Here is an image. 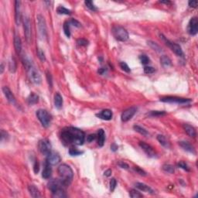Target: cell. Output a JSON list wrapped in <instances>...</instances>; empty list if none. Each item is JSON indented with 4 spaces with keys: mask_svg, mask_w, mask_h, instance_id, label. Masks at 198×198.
<instances>
[{
    "mask_svg": "<svg viewBox=\"0 0 198 198\" xmlns=\"http://www.w3.org/2000/svg\"><path fill=\"white\" fill-rule=\"evenodd\" d=\"M112 33L115 39L118 41L125 42L128 39V33L127 30L120 26H115L112 29Z\"/></svg>",
    "mask_w": 198,
    "mask_h": 198,
    "instance_id": "obj_4",
    "label": "cell"
},
{
    "mask_svg": "<svg viewBox=\"0 0 198 198\" xmlns=\"http://www.w3.org/2000/svg\"><path fill=\"white\" fill-rule=\"evenodd\" d=\"M160 101L167 103H177V104H187L192 102V100L190 98H183L177 97H164V98H161Z\"/></svg>",
    "mask_w": 198,
    "mask_h": 198,
    "instance_id": "obj_10",
    "label": "cell"
},
{
    "mask_svg": "<svg viewBox=\"0 0 198 198\" xmlns=\"http://www.w3.org/2000/svg\"><path fill=\"white\" fill-rule=\"evenodd\" d=\"M116 185H117V181L115 180V178H112L111 181H110V190L111 191H114L116 187Z\"/></svg>",
    "mask_w": 198,
    "mask_h": 198,
    "instance_id": "obj_44",
    "label": "cell"
},
{
    "mask_svg": "<svg viewBox=\"0 0 198 198\" xmlns=\"http://www.w3.org/2000/svg\"><path fill=\"white\" fill-rule=\"evenodd\" d=\"M197 1H190L189 2V6L193 7V8H196L197 6Z\"/></svg>",
    "mask_w": 198,
    "mask_h": 198,
    "instance_id": "obj_54",
    "label": "cell"
},
{
    "mask_svg": "<svg viewBox=\"0 0 198 198\" xmlns=\"http://www.w3.org/2000/svg\"><path fill=\"white\" fill-rule=\"evenodd\" d=\"M179 145H180L185 151L188 152V153H190L192 154L195 153L194 147H193L190 142H187V141H180V142H179Z\"/></svg>",
    "mask_w": 198,
    "mask_h": 198,
    "instance_id": "obj_18",
    "label": "cell"
},
{
    "mask_svg": "<svg viewBox=\"0 0 198 198\" xmlns=\"http://www.w3.org/2000/svg\"><path fill=\"white\" fill-rule=\"evenodd\" d=\"M3 91L4 93V95L5 96L7 101L11 104H15L16 103V98L14 96V94H13V92L11 91V90L8 87H3Z\"/></svg>",
    "mask_w": 198,
    "mask_h": 198,
    "instance_id": "obj_15",
    "label": "cell"
},
{
    "mask_svg": "<svg viewBox=\"0 0 198 198\" xmlns=\"http://www.w3.org/2000/svg\"><path fill=\"white\" fill-rule=\"evenodd\" d=\"M37 116L38 118V119L39 120V122H41L42 125L47 128L49 127L51 122V115H50V113L47 112V110L44 109H39L37 111Z\"/></svg>",
    "mask_w": 198,
    "mask_h": 198,
    "instance_id": "obj_5",
    "label": "cell"
},
{
    "mask_svg": "<svg viewBox=\"0 0 198 198\" xmlns=\"http://www.w3.org/2000/svg\"><path fill=\"white\" fill-rule=\"evenodd\" d=\"M163 169L164 170L165 172L169 173H174V167L170 164H164L163 166Z\"/></svg>",
    "mask_w": 198,
    "mask_h": 198,
    "instance_id": "obj_36",
    "label": "cell"
},
{
    "mask_svg": "<svg viewBox=\"0 0 198 198\" xmlns=\"http://www.w3.org/2000/svg\"><path fill=\"white\" fill-rule=\"evenodd\" d=\"M51 174H52V169L50 167V165L46 163L44 168H43V172H42V177L47 180L51 177Z\"/></svg>",
    "mask_w": 198,
    "mask_h": 198,
    "instance_id": "obj_22",
    "label": "cell"
},
{
    "mask_svg": "<svg viewBox=\"0 0 198 198\" xmlns=\"http://www.w3.org/2000/svg\"><path fill=\"white\" fill-rule=\"evenodd\" d=\"M133 128H134V130L136 131V132H138L139 134H141V135H142V136H148V132H147V130H146V129H145L144 128H142V126H140V125H135L134 126H133Z\"/></svg>",
    "mask_w": 198,
    "mask_h": 198,
    "instance_id": "obj_30",
    "label": "cell"
},
{
    "mask_svg": "<svg viewBox=\"0 0 198 198\" xmlns=\"http://www.w3.org/2000/svg\"><path fill=\"white\" fill-rule=\"evenodd\" d=\"M144 72L146 74H150L155 72V68H153V67H149V66H146L144 68Z\"/></svg>",
    "mask_w": 198,
    "mask_h": 198,
    "instance_id": "obj_45",
    "label": "cell"
},
{
    "mask_svg": "<svg viewBox=\"0 0 198 198\" xmlns=\"http://www.w3.org/2000/svg\"><path fill=\"white\" fill-rule=\"evenodd\" d=\"M3 71H4V64H3V63H2V64H1V70H0V73L3 74Z\"/></svg>",
    "mask_w": 198,
    "mask_h": 198,
    "instance_id": "obj_57",
    "label": "cell"
},
{
    "mask_svg": "<svg viewBox=\"0 0 198 198\" xmlns=\"http://www.w3.org/2000/svg\"><path fill=\"white\" fill-rule=\"evenodd\" d=\"M104 70H104V69H100V70H98V73L102 74L104 73Z\"/></svg>",
    "mask_w": 198,
    "mask_h": 198,
    "instance_id": "obj_59",
    "label": "cell"
},
{
    "mask_svg": "<svg viewBox=\"0 0 198 198\" xmlns=\"http://www.w3.org/2000/svg\"><path fill=\"white\" fill-rule=\"evenodd\" d=\"M136 108L135 107H131L127 108V109L125 110V111L122 112V116H121L122 121L124 122H126L129 121V120L134 116V115L136 114Z\"/></svg>",
    "mask_w": 198,
    "mask_h": 198,
    "instance_id": "obj_13",
    "label": "cell"
},
{
    "mask_svg": "<svg viewBox=\"0 0 198 198\" xmlns=\"http://www.w3.org/2000/svg\"><path fill=\"white\" fill-rule=\"evenodd\" d=\"M77 43H78V46H81V47H85V46L88 44V42L85 39H78Z\"/></svg>",
    "mask_w": 198,
    "mask_h": 198,
    "instance_id": "obj_46",
    "label": "cell"
},
{
    "mask_svg": "<svg viewBox=\"0 0 198 198\" xmlns=\"http://www.w3.org/2000/svg\"><path fill=\"white\" fill-rule=\"evenodd\" d=\"M47 82L49 84V86L50 88H52L53 85V81H52V75L50 73L49 71H47Z\"/></svg>",
    "mask_w": 198,
    "mask_h": 198,
    "instance_id": "obj_47",
    "label": "cell"
},
{
    "mask_svg": "<svg viewBox=\"0 0 198 198\" xmlns=\"http://www.w3.org/2000/svg\"><path fill=\"white\" fill-rule=\"evenodd\" d=\"M84 4L86 5L87 8L91 9V11H97V7L94 5L93 2H91V1H85V2H84Z\"/></svg>",
    "mask_w": 198,
    "mask_h": 198,
    "instance_id": "obj_39",
    "label": "cell"
},
{
    "mask_svg": "<svg viewBox=\"0 0 198 198\" xmlns=\"http://www.w3.org/2000/svg\"><path fill=\"white\" fill-rule=\"evenodd\" d=\"M20 2L16 1L15 2V21L16 25H19L21 23V10H20Z\"/></svg>",
    "mask_w": 198,
    "mask_h": 198,
    "instance_id": "obj_17",
    "label": "cell"
},
{
    "mask_svg": "<svg viewBox=\"0 0 198 198\" xmlns=\"http://www.w3.org/2000/svg\"><path fill=\"white\" fill-rule=\"evenodd\" d=\"M97 138H98V145L100 147H102L104 146V141H105V133L102 128H100L98 132Z\"/></svg>",
    "mask_w": 198,
    "mask_h": 198,
    "instance_id": "obj_21",
    "label": "cell"
},
{
    "mask_svg": "<svg viewBox=\"0 0 198 198\" xmlns=\"http://www.w3.org/2000/svg\"><path fill=\"white\" fill-rule=\"evenodd\" d=\"M177 166L178 167H180V168H181V169H184V170H186V171H190V168H189L188 165L185 162L180 161V163H178Z\"/></svg>",
    "mask_w": 198,
    "mask_h": 198,
    "instance_id": "obj_42",
    "label": "cell"
},
{
    "mask_svg": "<svg viewBox=\"0 0 198 198\" xmlns=\"http://www.w3.org/2000/svg\"><path fill=\"white\" fill-rule=\"evenodd\" d=\"M96 138H97L96 134H91V135H89V136L87 137V141L89 142H93L94 140H95Z\"/></svg>",
    "mask_w": 198,
    "mask_h": 198,
    "instance_id": "obj_51",
    "label": "cell"
},
{
    "mask_svg": "<svg viewBox=\"0 0 198 198\" xmlns=\"http://www.w3.org/2000/svg\"><path fill=\"white\" fill-rule=\"evenodd\" d=\"M37 56H38V58H39V59L41 60L42 62H44L45 60H46V56H45L44 52L40 48L37 49Z\"/></svg>",
    "mask_w": 198,
    "mask_h": 198,
    "instance_id": "obj_38",
    "label": "cell"
},
{
    "mask_svg": "<svg viewBox=\"0 0 198 198\" xmlns=\"http://www.w3.org/2000/svg\"><path fill=\"white\" fill-rule=\"evenodd\" d=\"M37 26H38V29H39V36L42 39H47V24H46V20L43 16L42 15H37Z\"/></svg>",
    "mask_w": 198,
    "mask_h": 198,
    "instance_id": "obj_6",
    "label": "cell"
},
{
    "mask_svg": "<svg viewBox=\"0 0 198 198\" xmlns=\"http://www.w3.org/2000/svg\"><path fill=\"white\" fill-rule=\"evenodd\" d=\"M9 138V135L8 133L5 132L4 130H1V141L3 142V141L6 140L7 138Z\"/></svg>",
    "mask_w": 198,
    "mask_h": 198,
    "instance_id": "obj_48",
    "label": "cell"
},
{
    "mask_svg": "<svg viewBox=\"0 0 198 198\" xmlns=\"http://www.w3.org/2000/svg\"><path fill=\"white\" fill-rule=\"evenodd\" d=\"M111 149H112V150L113 152L117 151V150H118V146L115 143H113L112 145V146H111Z\"/></svg>",
    "mask_w": 198,
    "mask_h": 198,
    "instance_id": "obj_55",
    "label": "cell"
},
{
    "mask_svg": "<svg viewBox=\"0 0 198 198\" xmlns=\"http://www.w3.org/2000/svg\"><path fill=\"white\" fill-rule=\"evenodd\" d=\"M134 170H135L136 173H139L140 175H142V176H146V173L144 171L143 169H140L138 167H134Z\"/></svg>",
    "mask_w": 198,
    "mask_h": 198,
    "instance_id": "obj_49",
    "label": "cell"
},
{
    "mask_svg": "<svg viewBox=\"0 0 198 198\" xmlns=\"http://www.w3.org/2000/svg\"><path fill=\"white\" fill-rule=\"evenodd\" d=\"M63 28H64V33L68 37H70V23L69 21H65L64 23V26H63Z\"/></svg>",
    "mask_w": 198,
    "mask_h": 198,
    "instance_id": "obj_34",
    "label": "cell"
},
{
    "mask_svg": "<svg viewBox=\"0 0 198 198\" xmlns=\"http://www.w3.org/2000/svg\"><path fill=\"white\" fill-rule=\"evenodd\" d=\"M136 187L137 189L142 190V191H144V192H146V193H152V194L154 193L153 190L149 186L146 185V184H145L143 183H136Z\"/></svg>",
    "mask_w": 198,
    "mask_h": 198,
    "instance_id": "obj_20",
    "label": "cell"
},
{
    "mask_svg": "<svg viewBox=\"0 0 198 198\" xmlns=\"http://www.w3.org/2000/svg\"><path fill=\"white\" fill-rule=\"evenodd\" d=\"M183 128L184 131L186 132V133L187 134L188 136H190V137L194 138L197 136V132H196L195 128H193L192 125H188V124H183Z\"/></svg>",
    "mask_w": 198,
    "mask_h": 198,
    "instance_id": "obj_19",
    "label": "cell"
},
{
    "mask_svg": "<svg viewBox=\"0 0 198 198\" xmlns=\"http://www.w3.org/2000/svg\"><path fill=\"white\" fill-rule=\"evenodd\" d=\"M57 12H58V14H64V15H70L71 13V11L65 7H64L62 5L58 6V9H57Z\"/></svg>",
    "mask_w": 198,
    "mask_h": 198,
    "instance_id": "obj_33",
    "label": "cell"
},
{
    "mask_svg": "<svg viewBox=\"0 0 198 198\" xmlns=\"http://www.w3.org/2000/svg\"><path fill=\"white\" fill-rule=\"evenodd\" d=\"M139 60H140V62L142 64H144V65H146V64H148V63H149V61H150V60H149V58L146 56V55H141L140 57H139Z\"/></svg>",
    "mask_w": 198,
    "mask_h": 198,
    "instance_id": "obj_40",
    "label": "cell"
},
{
    "mask_svg": "<svg viewBox=\"0 0 198 198\" xmlns=\"http://www.w3.org/2000/svg\"><path fill=\"white\" fill-rule=\"evenodd\" d=\"M166 115V112H163V111H153L151 112V113L149 114V115L151 116H155V117H157V116H162V115Z\"/></svg>",
    "mask_w": 198,
    "mask_h": 198,
    "instance_id": "obj_43",
    "label": "cell"
},
{
    "mask_svg": "<svg viewBox=\"0 0 198 198\" xmlns=\"http://www.w3.org/2000/svg\"><path fill=\"white\" fill-rule=\"evenodd\" d=\"M14 47L16 50V52L19 54L22 51V42H21L20 37L18 35L14 36Z\"/></svg>",
    "mask_w": 198,
    "mask_h": 198,
    "instance_id": "obj_23",
    "label": "cell"
},
{
    "mask_svg": "<svg viewBox=\"0 0 198 198\" xmlns=\"http://www.w3.org/2000/svg\"><path fill=\"white\" fill-rule=\"evenodd\" d=\"M23 29L24 35L26 42L29 43L31 41V22L28 16H25L23 18Z\"/></svg>",
    "mask_w": 198,
    "mask_h": 198,
    "instance_id": "obj_9",
    "label": "cell"
},
{
    "mask_svg": "<svg viewBox=\"0 0 198 198\" xmlns=\"http://www.w3.org/2000/svg\"><path fill=\"white\" fill-rule=\"evenodd\" d=\"M39 101V96L37 94H34V93H32L29 95V97L27 98V102L28 104H30V105H33V104H37V102Z\"/></svg>",
    "mask_w": 198,
    "mask_h": 198,
    "instance_id": "obj_28",
    "label": "cell"
},
{
    "mask_svg": "<svg viewBox=\"0 0 198 198\" xmlns=\"http://www.w3.org/2000/svg\"><path fill=\"white\" fill-rule=\"evenodd\" d=\"M39 170V163H38V161H36L33 165V171L35 173H38Z\"/></svg>",
    "mask_w": 198,
    "mask_h": 198,
    "instance_id": "obj_52",
    "label": "cell"
},
{
    "mask_svg": "<svg viewBox=\"0 0 198 198\" xmlns=\"http://www.w3.org/2000/svg\"><path fill=\"white\" fill-rule=\"evenodd\" d=\"M159 36H160V38L166 43V44H167L170 49L172 50L173 52H174L175 54L177 55V56H179V57H183V50L182 49H181L180 45H178L177 43H175L173 42L170 41L169 39H167L163 34H160Z\"/></svg>",
    "mask_w": 198,
    "mask_h": 198,
    "instance_id": "obj_7",
    "label": "cell"
},
{
    "mask_svg": "<svg viewBox=\"0 0 198 198\" xmlns=\"http://www.w3.org/2000/svg\"><path fill=\"white\" fill-rule=\"evenodd\" d=\"M58 173L63 185L64 187L70 185L74 178V172L71 167L68 164H61L58 168Z\"/></svg>",
    "mask_w": 198,
    "mask_h": 198,
    "instance_id": "obj_2",
    "label": "cell"
},
{
    "mask_svg": "<svg viewBox=\"0 0 198 198\" xmlns=\"http://www.w3.org/2000/svg\"><path fill=\"white\" fill-rule=\"evenodd\" d=\"M52 196L56 198L67 197V194H66L65 190H64V187H60L59 189H58L54 193H52Z\"/></svg>",
    "mask_w": 198,
    "mask_h": 198,
    "instance_id": "obj_27",
    "label": "cell"
},
{
    "mask_svg": "<svg viewBox=\"0 0 198 198\" xmlns=\"http://www.w3.org/2000/svg\"><path fill=\"white\" fill-rule=\"evenodd\" d=\"M111 175H112V170L111 169H107L104 172V176H106V177H110Z\"/></svg>",
    "mask_w": 198,
    "mask_h": 198,
    "instance_id": "obj_56",
    "label": "cell"
},
{
    "mask_svg": "<svg viewBox=\"0 0 198 198\" xmlns=\"http://www.w3.org/2000/svg\"><path fill=\"white\" fill-rule=\"evenodd\" d=\"M160 3H165V4H170V3H170V2H169V1H167H167H161Z\"/></svg>",
    "mask_w": 198,
    "mask_h": 198,
    "instance_id": "obj_58",
    "label": "cell"
},
{
    "mask_svg": "<svg viewBox=\"0 0 198 198\" xmlns=\"http://www.w3.org/2000/svg\"><path fill=\"white\" fill-rule=\"evenodd\" d=\"M28 190H29V192L30 193L31 197L34 198H39L41 197L40 195V193H39V190L37 189V187L35 185H33V184H30L28 187Z\"/></svg>",
    "mask_w": 198,
    "mask_h": 198,
    "instance_id": "obj_24",
    "label": "cell"
},
{
    "mask_svg": "<svg viewBox=\"0 0 198 198\" xmlns=\"http://www.w3.org/2000/svg\"><path fill=\"white\" fill-rule=\"evenodd\" d=\"M198 32V20L197 17L190 19L188 24V33L191 36H195Z\"/></svg>",
    "mask_w": 198,
    "mask_h": 198,
    "instance_id": "obj_11",
    "label": "cell"
},
{
    "mask_svg": "<svg viewBox=\"0 0 198 198\" xmlns=\"http://www.w3.org/2000/svg\"><path fill=\"white\" fill-rule=\"evenodd\" d=\"M83 153L84 152L79 151V150H78V149L75 148H70V149H69V154H70V156H72V157L80 156V155H81V154Z\"/></svg>",
    "mask_w": 198,
    "mask_h": 198,
    "instance_id": "obj_37",
    "label": "cell"
},
{
    "mask_svg": "<svg viewBox=\"0 0 198 198\" xmlns=\"http://www.w3.org/2000/svg\"><path fill=\"white\" fill-rule=\"evenodd\" d=\"M97 117H98L99 118L103 120H106V121H108V120H111L112 118V116H113V114H112V112L109 109H104L102 110V112L97 114Z\"/></svg>",
    "mask_w": 198,
    "mask_h": 198,
    "instance_id": "obj_16",
    "label": "cell"
},
{
    "mask_svg": "<svg viewBox=\"0 0 198 198\" xmlns=\"http://www.w3.org/2000/svg\"><path fill=\"white\" fill-rule=\"evenodd\" d=\"M157 140L159 141V143L161 144L162 146L165 147V148H170V143H169V140L163 135H158L157 136Z\"/></svg>",
    "mask_w": 198,
    "mask_h": 198,
    "instance_id": "obj_25",
    "label": "cell"
},
{
    "mask_svg": "<svg viewBox=\"0 0 198 198\" xmlns=\"http://www.w3.org/2000/svg\"><path fill=\"white\" fill-rule=\"evenodd\" d=\"M129 196L132 198H139L143 197V195L140 192H138V190H131L129 192Z\"/></svg>",
    "mask_w": 198,
    "mask_h": 198,
    "instance_id": "obj_35",
    "label": "cell"
},
{
    "mask_svg": "<svg viewBox=\"0 0 198 198\" xmlns=\"http://www.w3.org/2000/svg\"><path fill=\"white\" fill-rule=\"evenodd\" d=\"M120 68H122V70L127 72V73H129L131 72V69L130 68L128 67V65L125 62H121L120 63Z\"/></svg>",
    "mask_w": 198,
    "mask_h": 198,
    "instance_id": "obj_41",
    "label": "cell"
},
{
    "mask_svg": "<svg viewBox=\"0 0 198 198\" xmlns=\"http://www.w3.org/2000/svg\"><path fill=\"white\" fill-rule=\"evenodd\" d=\"M38 148H39V152L43 155L47 156V155H49L51 153L52 146H51V144H50V141L48 139L43 138V139H41L39 142Z\"/></svg>",
    "mask_w": 198,
    "mask_h": 198,
    "instance_id": "obj_8",
    "label": "cell"
},
{
    "mask_svg": "<svg viewBox=\"0 0 198 198\" xmlns=\"http://www.w3.org/2000/svg\"><path fill=\"white\" fill-rule=\"evenodd\" d=\"M60 160H61V158L59 154L55 152H51L49 155H47L46 163L50 166H55V165H58Z\"/></svg>",
    "mask_w": 198,
    "mask_h": 198,
    "instance_id": "obj_12",
    "label": "cell"
},
{
    "mask_svg": "<svg viewBox=\"0 0 198 198\" xmlns=\"http://www.w3.org/2000/svg\"><path fill=\"white\" fill-rule=\"evenodd\" d=\"M138 145L141 147V148L146 153V155L148 157H152V158H154V157H157V153H156V152L154 151L153 148L151 146H149V145H148L146 142H140L138 143Z\"/></svg>",
    "mask_w": 198,
    "mask_h": 198,
    "instance_id": "obj_14",
    "label": "cell"
},
{
    "mask_svg": "<svg viewBox=\"0 0 198 198\" xmlns=\"http://www.w3.org/2000/svg\"><path fill=\"white\" fill-rule=\"evenodd\" d=\"M61 140L64 145L81 146L85 140V135L83 131L75 127L64 128L60 135Z\"/></svg>",
    "mask_w": 198,
    "mask_h": 198,
    "instance_id": "obj_1",
    "label": "cell"
},
{
    "mask_svg": "<svg viewBox=\"0 0 198 198\" xmlns=\"http://www.w3.org/2000/svg\"><path fill=\"white\" fill-rule=\"evenodd\" d=\"M160 63H161L162 64H163V66H164V67H169V66L172 65L171 60H170L167 56H166V55L162 56L161 58H160Z\"/></svg>",
    "mask_w": 198,
    "mask_h": 198,
    "instance_id": "obj_31",
    "label": "cell"
},
{
    "mask_svg": "<svg viewBox=\"0 0 198 198\" xmlns=\"http://www.w3.org/2000/svg\"><path fill=\"white\" fill-rule=\"evenodd\" d=\"M118 165L121 168H122V169H128V165L127 164V163H124V162H119V163H118Z\"/></svg>",
    "mask_w": 198,
    "mask_h": 198,
    "instance_id": "obj_53",
    "label": "cell"
},
{
    "mask_svg": "<svg viewBox=\"0 0 198 198\" xmlns=\"http://www.w3.org/2000/svg\"><path fill=\"white\" fill-rule=\"evenodd\" d=\"M54 104L58 109H60L63 106V98L58 92L54 95Z\"/></svg>",
    "mask_w": 198,
    "mask_h": 198,
    "instance_id": "obj_26",
    "label": "cell"
},
{
    "mask_svg": "<svg viewBox=\"0 0 198 198\" xmlns=\"http://www.w3.org/2000/svg\"><path fill=\"white\" fill-rule=\"evenodd\" d=\"M147 43H148V45L149 47H151L152 49L153 50H155V51H157V53H162V51H163L161 47H159L157 43L149 40V41H147Z\"/></svg>",
    "mask_w": 198,
    "mask_h": 198,
    "instance_id": "obj_32",
    "label": "cell"
},
{
    "mask_svg": "<svg viewBox=\"0 0 198 198\" xmlns=\"http://www.w3.org/2000/svg\"><path fill=\"white\" fill-rule=\"evenodd\" d=\"M16 68H17V64H16V60L13 57H12L9 60V70L11 73H15L16 70Z\"/></svg>",
    "mask_w": 198,
    "mask_h": 198,
    "instance_id": "obj_29",
    "label": "cell"
},
{
    "mask_svg": "<svg viewBox=\"0 0 198 198\" xmlns=\"http://www.w3.org/2000/svg\"><path fill=\"white\" fill-rule=\"evenodd\" d=\"M69 23H70V25H73V26H76V27H80V26H81V23H80L78 20L74 19H70V20L69 21Z\"/></svg>",
    "mask_w": 198,
    "mask_h": 198,
    "instance_id": "obj_50",
    "label": "cell"
},
{
    "mask_svg": "<svg viewBox=\"0 0 198 198\" xmlns=\"http://www.w3.org/2000/svg\"><path fill=\"white\" fill-rule=\"evenodd\" d=\"M23 62L24 66L27 70V73H28L30 81L35 84H40L42 82L41 76L38 72V70L33 65L30 60L28 58L24 57L23 59Z\"/></svg>",
    "mask_w": 198,
    "mask_h": 198,
    "instance_id": "obj_3",
    "label": "cell"
}]
</instances>
